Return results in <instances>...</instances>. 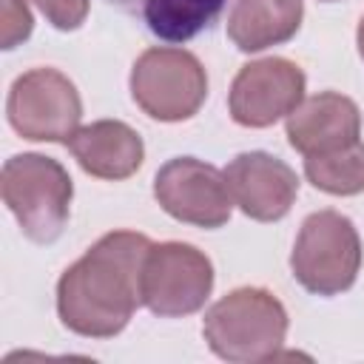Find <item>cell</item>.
I'll return each mask as SVG.
<instances>
[{
	"label": "cell",
	"mask_w": 364,
	"mask_h": 364,
	"mask_svg": "<svg viewBox=\"0 0 364 364\" xmlns=\"http://www.w3.org/2000/svg\"><path fill=\"white\" fill-rule=\"evenodd\" d=\"M355 43H358V54L364 60V17L358 20V31H355Z\"/></svg>",
	"instance_id": "ac0fdd59"
},
{
	"label": "cell",
	"mask_w": 364,
	"mask_h": 364,
	"mask_svg": "<svg viewBox=\"0 0 364 364\" xmlns=\"http://www.w3.org/2000/svg\"><path fill=\"white\" fill-rule=\"evenodd\" d=\"M324 3H333V0H324Z\"/></svg>",
	"instance_id": "d6986e66"
},
{
	"label": "cell",
	"mask_w": 364,
	"mask_h": 364,
	"mask_svg": "<svg viewBox=\"0 0 364 364\" xmlns=\"http://www.w3.org/2000/svg\"><path fill=\"white\" fill-rule=\"evenodd\" d=\"M125 14H134L162 43H188L208 28L225 0H108Z\"/></svg>",
	"instance_id": "5bb4252c"
},
{
	"label": "cell",
	"mask_w": 364,
	"mask_h": 364,
	"mask_svg": "<svg viewBox=\"0 0 364 364\" xmlns=\"http://www.w3.org/2000/svg\"><path fill=\"white\" fill-rule=\"evenodd\" d=\"M0 191L26 239L37 245L60 239L71 213L74 185L57 159L43 154L9 156L0 173Z\"/></svg>",
	"instance_id": "3957f363"
},
{
	"label": "cell",
	"mask_w": 364,
	"mask_h": 364,
	"mask_svg": "<svg viewBox=\"0 0 364 364\" xmlns=\"http://www.w3.org/2000/svg\"><path fill=\"white\" fill-rule=\"evenodd\" d=\"M151 245L136 230H111L97 239L57 282L60 321L85 338L122 333L142 304V264Z\"/></svg>",
	"instance_id": "6da1fadb"
},
{
	"label": "cell",
	"mask_w": 364,
	"mask_h": 364,
	"mask_svg": "<svg viewBox=\"0 0 364 364\" xmlns=\"http://www.w3.org/2000/svg\"><path fill=\"white\" fill-rule=\"evenodd\" d=\"M304 17V0H233L228 11V37L239 51H264L287 43Z\"/></svg>",
	"instance_id": "4fadbf2b"
},
{
	"label": "cell",
	"mask_w": 364,
	"mask_h": 364,
	"mask_svg": "<svg viewBox=\"0 0 364 364\" xmlns=\"http://www.w3.org/2000/svg\"><path fill=\"white\" fill-rule=\"evenodd\" d=\"M31 3L60 31H74L88 17V0H31Z\"/></svg>",
	"instance_id": "e0dca14e"
},
{
	"label": "cell",
	"mask_w": 364,
	"mask_h": 364,
	"mask_svg": "<svg viewBox=\"0 0 364 364\" xmlns=\"http://www.w3.org/2000/svg\"><path fill=\"white\" fill-rule=\"evenodd\" d=\"M213 290L210 259L188 242L151 245L142 264V304L162 318L191 316Z\"/></svg>",
	"instance_id": "52a82bcc"
},
{
	"label": "cell",
	"mask_w": 364,
	"mask_h": 364,
	"mask_svg": "<svg viewBox=\"0 0 364 364\" xmlns=\"http://www.w3.org/2000/svg\"><path fill=\"white\" fill-rule=\"evenodd\" d=\"M131 97L151 119H191L208 97L205 65L196 54L176 46L145 48L131 68Z\"/></svg>",
	"instance_id": "5b68a950"
},
{
	"label": "cell",
	"mask_w": 364,
	"mask_h": 364,
	"mask_svg": "<svg viewBox=\"0 0 364 364\" xmlns=\"http://www.w3.org/2000/svg\"><path fill=\"white\" fill-rule=\"evenodd\" d=\"M307 77L287 57H262L239 68L230 82L228 111L245 128H267L296 111Z\"/></svg>",
	"instance_id": "9c48e42d"
},
{
	"label": "cell",
	"mask_w": 364,
	"mask_h": 364,
	"mask_svg": "<svg viewBox=\"0 0 364 364\" xmlns=\"http://www.w3.org/2000/svg\"><path fill=\"white\" fill-rule=\"evenodd\" d=\"M202 336L225 361H267L276 358L284 344L287 310L264 287H236L208 307Z\"/></svg>",
	"instance_id": "7a4b0ae2"
},
{
	"label": "cell",
	"mask_w": 364,
	"mask_h": 364,
	"mask_svg": "<svg viewBox=\"0 0 364 364\" xmlns=\"http://www.w3.org/2000/svg\"><path fill=\"white\" fill-rule=\"evenodd\" d=\"M68 148L85 173L108 182L134 176L145 159L142 136L119 119H97L77 128Z\"/></svg>",
	"instance_id": "7c38bea8"
},
{
	"label": "cell",
	"mask_w": 364,
	"mask_h": 364,
	"mask_svg": "<svg viewBox=\"0 0 364 364\" xmlns=\"http://www.w3.org/2000/svg\"><path fill=\"white\" fill-rule=\"evenodd\" d=\"M154 199L176 222L208 230L222 228L233 210L225 173L196 156L168 159L154 176Z\"/></svg>",
	"instance_id": "ba28073f"
},
{
	"label": "cell",
	"mask_w": 364,
	"mask_h": 364,
	"mask_svg": "<svg viewBox=\"0 0 364 364\" xmlns=\"http://www.w3.org/2000/svg\"><path fill=\"white\" fill-rule=\"evenodd\" d=\"M296 282L316 296H338L350 290L361 270V239L355 225L338 210L310 213L290 253Z\"/></svg>",
	"instance_id": "277c9868"
},
{
	"label": "cell",
	"mask_w": 364,
	"mask_h": 364,
	"mask_svg": "<svg viewBox=\"0 0 364 364\" xmlns=\"http://www.w3.org/2000/svg\"><path fill=\"white\" fill-rule=\"evenodd\" d=\"M34 28L31 11L26 6V0H3L0 9V46L3 48H14L23 40H28Z\"/></svg>",
	"instance_id": "2e32d148"
},
{
	"label": "cell",
	"mask_w": 364,
	"mask_h": 364,
	"mask_svg": "<svg viewBox=\"0 0 364 364\" xmlns=\"http://www.w3.org/2000/svg\"><path fill=\"white\" fill-rule=\"evenodd\" d=\"M284 134L293 151L301 156L330 154L358 139L361 111L358 105L338 91H318L304 97L293 114H287Z\"/></svg>",
	"instance_id": "8fae6325"
},
{
	"label": "cell",
	"mask_w": 364,
	"mask_h": 364,
	"mask_svg": "<svg viewBox=\"0 0 364 364\" xmlns=\"http://www.w3.org/2000/svg\"><path fill=\"white\" fill-rule=\"evenodd\" d=\"M304 176L330 196H355L364 191V142L355 139L338 151L304 156Z\"/></svg>",
	"instance_id": "9a60e30c"
},
{
	"label": "cell",
	"mask_w": 364,
	"mask_h": 364,
	"mask_svg": "<svg viewBox=\"0 0 364 364\" xmlns=\"http://www.w3.org/2000/svg\"><path fill=\"white\" fill-rule=\"evenodd\" d=\"M11 128L23 139L65 142L80 128L82 100L77 85L57 68H31L20 74L6 100Z\"/></svg>",
	"instance_id": "8992f818"
},
{
	"label": "cell",
	"mask_w": 364,
	"mask_h": 364,
	"mask_svg": "<svg viewBox=\"0 0 364 364\" xmlns=\"http://www.w3.org/2000/svg\"><path fill=\"white\" fill-rule=\"evenodd\" d=\"M233 205L256 222H279L299 196L296 171L264 151H245L222 171Z\"/></svg>",
	"instance_id": "30bf717a"
}]
</instances>
